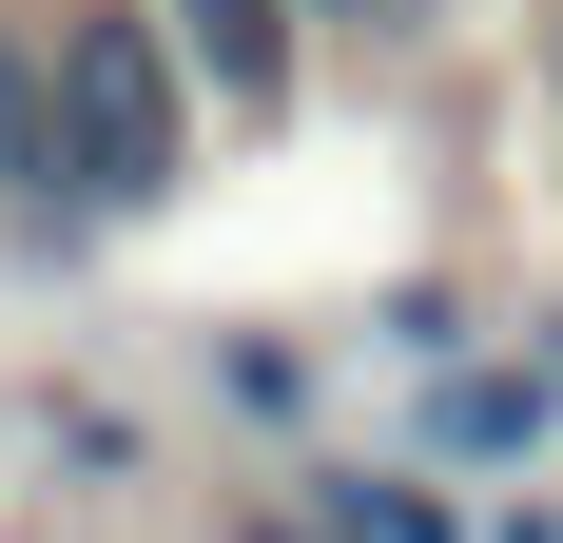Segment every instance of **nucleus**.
I'll return each mask as SVG.
<instances>
[{
    "label": "nucleus",
    "instance_id": "1",
    "mask_svg": "<svg viewBox=\"0 0 563 543\" xmlns=\"http://www.w3.org/2000/svg\"><path fill=\"white\" fill-rule=\"evenodd\" d=\"M40 136H58V175H78V195H156V175H175V58L136 40V20H78V40H58Z\"/></svg>",
    "mask_w": 563,
    "mask_h": 543
},
{
    "label": "nucleus",
    "instance_id": "2",
    "mask_svg": "<svg viewBox=\"0 0 563 543\" xmlns=\"http://www.w3.org/2000/svg\"><path fill=\"white\" fill-rule=\"evenodd\" d=\"M544 428H563V350H506V369H466L448 408H428V446H448V466H525Z\"/></svg>",
    "mask_w": 563,
    "mask_h": 543
},
{
    "label": "nucleus",
    "instance_id": "3",
    "mask_svg": "<svg viewBox=\"0 0 563 543\" xmlns=\"http://www.w3.org/2000/svg\"><path fill=\"white\" fill-rule=\"evenodd\" d=\"M175 40L214 58L233 98H273V78H291V0H175Z\"/></svg>",
    "mask_w": 563,
    "mask_h": 543
},
{
    "label": "nucleus",
    "instance_id": "4",
    "mask_svg": "<svg viewBox=\"0 0 563 543\" xmlns=\"http://www.w3.org/2000/svg\"><path fill=\"white\" fill-rule=\"evenodd\" d=\"M0 175H58V136H40V58L0 40Z\"/></svg>",
    "mask_w": 563,
    "mask_h": 543
},
{
    "label": "nucleus",
    "instance_id": "5",
    "mask_svg": "<svg viewBox=\"0 0 563 543\" xmlns=\"http://www.w3.org/2000/svg\"><path fill=\"white\" fill-rule=\"evenodd\" d=\"M350 524H369V543H448V505H428V486H350Z\"/></svg>",
    "mask_w": 563,
    "mask_h": 543
},
{
    "label": "nucleus",
    "instance_id": "6",
    "mask_svg": "<svg viewBox=\"0 0 563 543\" xmlns=\"http://www.w3.org/2000/svg\"><path fill=\"white\" fill-rule=\"evenodd\" d=\"M331 20H408V0H331Z\"/></svg>",
    "mask_w": 563,
    "mask_h": 543
}]
</instances>
